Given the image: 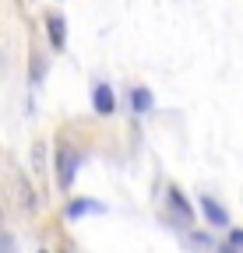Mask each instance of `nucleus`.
Wrapping results in <instances>:
<instances>
[{"label": "nucleus", "mask_w": 243, "mask_h": 253, "mask_svg": "<svg viewBox=\"0 0 243 253\" xmlns=\"http://www.w3.org/2000/svg\"><path fill=\"white\" fill-rule=\"evenodd\" d=\"M74 172H78V155H74V148L67 141H60L56 144V183L67 190L74 183Z\"/></svg>", "instance_id": "nucleus-1"}, {"label": "nucleus", "mask_w": 243, "mask_h": 253, "mask_svg": "<svg viewBox=\"0 0 243 253\" xmlns=\"http://www.w3.org/2000/svg\"><path fill=\"white\" fill-rule=\"evenodd\" d=\"M92 106H96L99 116H109V113L116 109V99H113V88H109V84H96V91H92Z\"/></svg>", "instance_id": "nucleus-2"}, {"label": "nucleus", "mask_w": 243, "mask_h": 253, "mask_svg": "<svg viewBox=\"0 0 243 253\" xmlns=\"http://www.w3.org/2000/svg\"><path fill=\"white\" fill-rule=\"evenodd\" d=\"M46 32H49V42H53V49H64V42H67V32H64V18H60L56 11H53V14H46Z\"/></svg>", "instance_id": "nucleus-3"}, {"label": "nucleus", "mask_w": 243, "mask_h": 253, "mask_svg": "<svg viewBox=\"0 0 243 253\" xmlns=\"http://www.w3.org/2000/svg\"><path fill=\"white\" fill-rule=\"evenodd\" d=\"M201 208H204V214H208V221H211V225L229 229V214H226V208H222V204H215L211 197H201Z\"/></svg>", "instance_id": "nucleus-4"}, {"label": "nucleus", "mask_w": 243, "mask_h": 253, "mask_svg": "<svg viewBox=\"0 0 243 253\" xmlns=\"http://www.w3.org/2000/svg\"><path fill=\"white\" fill-rule=\"evenodd\" d=\"M151 106H155V95H151L148 88H131V109L134 113H151Z\"/></svg>", "instance_id": "nucleus-5"}, {"label": "nucleus", "mask_w": 243, "mask_h": 253, "mask_svg": "<svg viewBox=\"0 0 243 253\" xmlns=\"http://www.w3.org/2000/svg\"><path fill=\"white\" fill-rule=\"evenodd\" d=\"M18 204H21L25 211H36V197H32V186H28L25 176L18 179Z\"/></svg>", "instance_id": "nucleus-6"}, {"label": "nucleus", "mask_w": 243, "mask_h": 253, "mask_svg": "<svg viewBox=\"0 0 243 253\" xmlns=\"http://www.w3.org/2000/svg\"><path fill=\"white\" fill-rule=\"evenodd\" d=\"M92 211H102V204H92V201H71L67 204V218H81V214H92Z\"/></svg>", "instance_id": "nucleus-7"}, {"label": "nucleus", "mask_w": 243, "mask_h": 253, "mask_svg": "<svg viewBox=\"0 0 243 253\" xmlns=\"http://www.w3.org/2000/svg\"><path fill=\"white\" fill-rule=\"evenodd\" d=\"M169 204H173L176 211H184L187 218H194V211H191V204H187L184 197H180V190H169Z\"/></svg>", "instance_id": "nucleus-8"}, {"label": "nucleus", "mask_w": 243, "mask_h": 253, "mask_svg": "<svg viewBox=\"0 0 243 253\" xmlns=\"http://www.w3.org/2000/svg\"><path fill=\"white\" fill-rule=\"evenodd\" d=\"M229 246H233V250H243V232H240V229L229 232Z\"/></svg>", "instance_id": "nucleus-9"}, {"label": "nucleus", "mask_w": 243, "mask_h": 253, "mask_svg": "<svg viewBox=\"0 0 243 253\" xmlns=\"http://www.w3.org/2000/svg\"><path fill=\"white\" fill-rule=\"evenodd\" d=\"M0 225H4V214H0Z\"/></svg>", "instance_id": "nucleus-10"}]
</instances>
